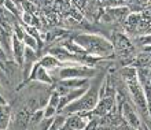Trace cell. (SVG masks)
I'll return each mask as SVG.
<instances>
[{"label": "cell", "mask_w": 151, "mask_h": 130, "mask_svg": "<svg viewBox=\"0 0 151 130\" xmlns=\"http://www.w3.org/2000/svg\"><path fill=\"white\" fill-rule=\"evenodd\" d=\"M73 41L78 44L88 55L95 56V58H107L114 51V45L111 41L99 34L81 33V34L74 36Z\"/></svg>", "instance_id": "1"}, {"label": "cell", "mask_w": 151, "mask_h": 130, "mask_svg": "<svg viewBox=\"0 0 151 130\" xmlns=\"http://www.w3.org/2000/svg\"><path fill=\"white\" fill-rule=\"evenodd\" d=\"M56 75L60 79L68 78H92L96 75V70L83 63H65L62 69L58 70Z\"/></svg>", "instance_id": "2"}, {"label": "cell", "mask_w": 151, "mask_h": 130, "mask_svg": "<svg viewBox=\"0 0 151 130\" xmlns=\"http://www.w3.org/2000/svg\"><path fill=\"white\" fill-rule=\"evenodd\" d=\"M128 89H129V93H131V97L133 100V103L136 104L137 110L140 112H143L144 115L148 114V104H147V99L144 95L143 86L142 84L136 79H132V81H128Z\"/></svg>", "instance_id": "3"}, {"label": "cell", "mask_w": 151, "mask_h": 130, "mask_svg": "<svg viewBox=\"0 0 151 130\" xmlns=\"http://www.w3.org/2000/svg\"><path fill=\"white\" fill-rule=\"evenodd\" d=\"M121 108H122V110H121L122 116L127 119V122L129 123V126H131L132 129L139 130L140 127H142V122H140V119H139V116H137V114L135 112V110H133L128 103H124V106L121 107Z\"/></svg>", "instance_id": "4"}, {"label": "cell", "mask_w": 151, "mask_h": 130, "mask_svg": "<svg viewBox=\"0 0 151 130\" xmlns=\"http://www.w3.org/2000/svg\"><path fill=\"white\" fill-rule=\"evenodd\" d=\"M39 63H40V66L41 67H44L45 70L51 71V73H58V70L65 66V63H62L60 60H58L55 56L50 55V54L44 55L43 58L39 60Z\"/></svg>", "instance_id": "5"}, {"label": "cell", "mask_w": 151, "mask_h": 130, "mask_svg": "<svg viewBox=\"0 0 151 130\" xmlns=\"http://www.w3.org/2000/svg\"><path fill=\"white\" fill-rule=\"evenodd\" d=\"M12 58L17 63L22 67L25 60V44L12 34Z\"/></svg>", "instance_id": "6"}, {"label": "cell", "mask_w": 151, "mask_h": 130, "mask_svg": "<svg viewBox=\"0 0 151 130\" xmlns=\"http://www.w3.org/2000/svg\"><path fill=\"white\" fill-rule=\"evenodd\" d=\"M88 121H85V118H83L80 114H73L69 115L68 121L65 122V127L68 130H83L85 129Z\"/></svg>", "instance_id": "7"}, {"label": "cell", "mask_w": 151, "mask_h": 130, "mask_svg": "<svg viewBox=\"0 0 151 130\" xmlns=\"http://www.w3.org/2000/svg\"><path fill=\"white\" fill-rule=\"evenodd\" d=\"M59 84L69 88L72 91V89H78V88L88 86L91 84V81H89V78H68V79H60Z\"/></svg>", "instance_id": "8"}, {"label": "cell", "mask_w": 151, "mask_h": 130, "mask_svg": "<svg viewBox=\"0 0 151 130\" xmlns=\"http://www.w3.org/2000/svg\"><path fill=\"white\" fill-rule=\"evenodd\" d=\"M10 107L6 104V106H1L0 104V130H6L8 127V123H10Z\"/></svg>", "instance_id": "9"}, {"label": "cell", "mask_w": 151, "mask_h": 130, "mask_svg": "<svg viewBox=\"0 0 151 130\" xmlns=\"http://www.w3.org/2000/svg\"><path fill=\"white\" fill-rule=\"evenodd\" d=\"M7 11H10L14 16H17V18H22V15H24V12L19 11V8H18V6H17V3L14 1V0H4V6H3Z\"/></svg>", "instance_id": "10"}, {"label": "cell", "mask_w": 151, "mask_h": 130, "mask_svg": "<svg viewBox=\"0 0 151 130\" xmlns=\"http://www.w3.org/2000/svg\"><path fill=\"white\" fill-rule=\"evenodd\" d=\"M24 44H25V47L32 48V49H35V51H37V49L40 48L39 39H36L35 36L29 34V33H26V36H25V39H24Z\"/></svg>", "instance_id": "11"}, {"label": "cell", "mask_w": 151, "mask_h": 130, "mask_svg": "<svg viewBox=\"0 0 151 130\" xmlns=\"http://www.w3.org/2000/svg\"><path fill=\"white\" fill-rule=\"evenodd\" d=\"M65 122H66V115L63 114H56L55 118H54V122H52L50 130H60L63 127Z\"/></svg>", "instance_id": "12"}, {"label": "cell", "mask_w": 151, "mask_h": 130, "mask_svg": "<svg viewBox=\"0 0 151 130\" xmlns=\"http://www.w3.org/2000/svg\"><path fill=\"white\" fill-rule=\"evenodd\" d=\"M121 75L128 81H132V79L137 78V69L135 67H125L122 71H121Z\"/></svg>", "instance_id": "13"}, {"label": "cell", "mask_w": 151, "mask_h": 130, "mask_svg": "<svg viewBox=\"0 0 151 130\" xmlns=\"http://www.w3.org/2000/svg\"><path fill=\"white\" fill-rule=\"evenodd\" d=\"M43 119H44V108L36 110L32 114V116H30V126H36V125H40Z\"/></svg>", "instance_id": "14"}, {"label": "cell", "mask_w": 151, "mask_h": 130, "mask_svg": "<svg viewBox=\"0 0 151 130\" xmlns=\"http://www.w3.org/2000/svg\"><path fill=\"white\" fill-rule=\"evenodd\" d=\"M12 34L15 36L18 40H21V41H24L25 36H26V30H25L21 25H14V28H12Z\"/></svg>", "instance_id": "15"}, {"label": "cell", "mask_w": 151, "mask_h": 130, "mask_svg": "<svg viewBox=\"0 0 151 130\" xmlns=\"http://www.w3.org/2000/svg\"><path fill=\"white\" fill-rule=\"evenodd\" d=\"M56 114H58V108L56 107H52L50 104L44 107V118H54Z\"/></svg>", "instance_id": "16"}, {"label": "cell", "mask_w": 151, "mask_h": 130, "mask_svg": "<svg viewBox=\"0 0 151 130\" xmlns=\"http://www.w3.org/2000/svg\"><path fill=\"white\" fill-rule=\"evenodd\" d=\"M59 103H60V96H58L55 92H54V93L50 96V99H48L47 104H50V106L56 107V108H58V107H59Z\"/></svg>", "instance_id": "17"}, {"label": "cell", "mask_w": 151, "mask_h": 130, "mask_svg": "<svg viewBox=\"0 0 151 130\" xmlns=\"http://www.w3.org/2000/svg\"><path fill=\"white\" fill-rule=\"evenodd\" d=\"M54 118H55V116H54ZM54 118H44L43 121H41V123H40V129L41 130H50L52 122H54Z\"/></svg>", "instance_id": "18"}, {"label": "cell", "mask_w": 151, "mask_h": 130, "mask_svg": "<svg viewBox=\"0 0 151 130\" xmlns=\"http://www.w3.org/2000/svg\"><path fill=\"white\" fill-rule=\"evenodd\" d=\"M21 19L24 21V22L28 25V26H33V25H35V22H33L35 19H33V16H32V14H30V12H26V11H25Z\"/></svg>", "instance_id": "19"}, {"label": "cell", "mask_w": 151, "mask_h": 130, "mask_svg": "<svg viewBox=\"0 0 151 130\" xmlns=\"http://www.w3.org/2000/svg\"><path fill=\"white\" fill-rule=\"evenodd\" d=\"M73 4L80 10H84L87 6V0H73Z\"/></svg>", "instance_id": "20"}, {"label": "cell", "mask_w": 151, "mask_h": 130, "mask_svg": "<svg viewBox=\"0 0 151 130\" xmlns=\"http://www.w3.org/2000/svg\"><path fill=\"white\" fill-rule=\"evenodd\" d=\"M140 43H142V45H151V36L150 34H146L144 37H140V40H139Z\"/></svg>", "instance_id": "21"}, {"label": "cell", "mask_w": 151, "mask_h": 130, "mask_svg": "<svg viewBox=\"0 0 151 130\" xmlns=\"http://www.w3.org/2000/svg\"><path fill=\"white\" fill-rule=\"evenodd\" d=\"M143 51L146 52L147 55L151 56V45H144V47H143Z\"/></svg>", "instance_id": "22"}, {"label": "cell", "mask_w": 151, "mask_h": 130, "mask_svg": "<svg viewBox=\"0 0 151 130\" xmlns=\"http://www.w3.org/2000/svg\"><path fill=\"white\" fill-rule=\"evenodd\" d=\"M0 104H1V106H6V104H7L6 99L3 97V95H1V93H0Z\"/></svg>", "instance_id": "23"}]
</instances>
